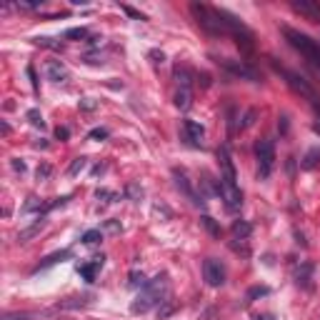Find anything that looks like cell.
Returning <instances> with one entry per match:
<instances>
[{"label": "cell", "instance_id": "23", "mask_svg": "<svg viewBox=\"0 0 320 320\" xmlns=\"http://www.w3.org/2000/svg\"><path fill=\"white\" fill-rule=\"evenodd\" d=\"M268 293H270V290H268V288H260V285H258V288H250L248 295H245V303H253L255 298H263V295H268Z\"/></svg>", "mask_w": 320, "mask_h": 320}, {"label": "cell", "instance_id": "37", "mask_svg": "<svg viewBox=\"0 0 320 320\" xmlns=\"http://www.w3.org/2000/svg\"><path fill=\"white\" fill-rule=\"evenodd\" d=\"M10 165H13V170H18V173H25V163H23L20 158H13V163H10Z\"/></svg>", "mask_w": 320, "mask_h": 320}, {"label": "cell", "instance_id": "2", "mask_svg": "<svg viewBox=\"0 0 320 320\" xmlns=\"http://www.w3.org/2000/svg\"><path fill=\"white\" fill-rule=\"evenodd\" d=\"M165 293H168V275H165V273H160V275H155L153 280H148L143 288H140L138 298H135L133 305H130V313H135V315H143V313L153 310L155 305L165 303Z\"/></svg>", "mask_w": 320, "mask_h": 320}, {"label": "cell", "instance_id": "26", "mask_svg": "<svg viewBox=\"0 0 320 320\" xmlns=\"http://www.w3.org/2000/svg\"><path fill=\"white\" fill-rule=\"evenodd\" d=\"M125 193H128V198H133V200H140V198H143V188H140L138 183H130V185L125 188Z\"/></svg>", "mask_w": 320, "mask_h": 320}, {"label": "cell", "instance_id": "38", "mask_svg": "<svg viewBox=\"0 0 320 320\" xmlns=\"http://www.w3.org/2000/svg\"><path fill=\"white\" fill-rule=\"evenodd\" d=\"M123 10H125L130 18H135V20H145L143 15H140V13H138V10H133V8H128V5H123Z\"/></svg>", "mask_w": 320, "mask_h": 320}, {"label": "cell", "instance_id": "3", "mask_svg": "<svg viewBox=\"0 0 320 320\" xmlns=\"http://www.w3.org/2000/svg\"><path fill=\"white\" fill-rule=\"evenodd\" d=\"M283 35H285V40L300 53L315 70L320 73V43L313 38H308L305 33H300V30H295V28H283Z\"/></svg>", "mask_w": 320, "mask_h": 320}, {"label": "cell", "instance_id": "36", "mask_svg": "<svg viewBox=\"0 0 320 320\" xmlns=\"http://www.w3.org/2000/svg\"><path fill=\"white\" fill-rule=\"evenodd\" d=\"M253 118H255V110H248V113H245V120H243V125H240V128H250V125H253Z\"/></svg>", "mask_w": 320, "mask_h": 320}, {"label": "cell", "instance_id": "5", "mask_svg": "<svg viewBox=\"0 0 320 320\" xmlns=\"http://www.w3.org/2000/svg\"><path fill=\"white\" fill-rule=\"evenodd\" d=\"M255 158H258V178H268L273 173L275 165V148H273V140H258L255 143Z\"/></svg>", "mask_w": 320, "mask_h": 320}, {"label": "cell", "instance_id": "28", "mask_svg": "<svg viewBox=\"0 0 320 320\" xmlns=\"http://www.w3.org/2000/svg\"><path fill=\"white\" fill-rule=\"evenodd\" d=\"M83 168H85V158H76V160H73V165L68 168V175H78Z\"/></svg>", "mask_w": 320, "mask_h": 320}, {"label": "cell", "instance_id": "31", "mask_svg": "<svg viewBox=\"0 0 320 320\" xmlns=\"http://www.w3.org/2000/svg\"><path fill=\"white\" fill-rule=\"evenodd\" d=\"M148 58H150V63H153V65H160V63L165 60V55H163V50H150V53H148Z\"/></svg>", "mask_w": 320, "mask_h": 320}, {"label": "cell", "instance_id": "22", "mask_svg": "<svg viewBox=\"0 0 320 320\" xmlns=\"http://www.w3.org/2000/svg\"><path fill=\"white\" fill-rule=\"evenodd\" d=\"M85 245H95V243H100L103 240V233L100 230H88V233H83V238H80Z\"/></svg>", "mask_w": 320, "mask_h": 320}, {"label": "cell", "instance_id": "8", "mask_svg": "<svg viewBox=\"0 0 320 320\" xmlns=\"http://www.w3.org/2000/svg\"><path fill=\"white\" fill-rule=\"evenodd\" d=\"M278 70H280L283 76L288 78V85H290L295 93H300L303 98H308L313 105H318V95H315V90L308 85V80H305V78H300L298 73H290V70H285V68H278Z\"/></svg>", "mask_w": 320, "mask_h": 320}, {"label": "cell", "instance_id": "21", "mask_svg": "<svg viewBox=\"0 0 320 320\" xmlns=\"http://www.w3.org/2000/svg\"><path fill=\"white\" fill-rule=\"evenodd\" d=\"M200 223L208 228V233H210L213 238H220V228L215 225V220H213L210 215H203V218H200Z\"/></svg>", "mask_w": 320, "mask_h": 320}, {"label": "cell", "instance_id": "27", "mask_svg": "<svg viewBox=\"0 0 320 320\" xmlns=\"http://www.w3.org/2000/svg\"><path fill=\"white\" fill-rule=\"evenodd\" d=\"M95 198H98V200H103V203H115V198H118V195L103 188V190H98V193H95Z\"/></svg>", "mask_w": 320, "mask_h": 320}, {"label": "cell", "instance_id": "24", "mask_svg": "<svg viewBox=\"0 0 320 320\" xmlns=\"http://www.w3.org/2000/svg\"><path fill=\"white\" fill-rule=\"evenodd\" d=\"M175 308H178V305H175L173 300H165V305H163V308H158V318L165 320L168 315H173V313H175Z\"/></svg>", "mask_w": 320, "mask_h": 320}, {"label": "cell", "instance_id": "19", "mask_svg": "<svg viewBox=\"0 0 320 320\" xmlns=\"http://www.w3.org/2000/svg\"><path fill=\"white\" fill-rule=\"evenodd\" d=\"M320 163V148H313V150L305 153V158L300 160V168L303 170H313Z\"/></svg>", "mask_w": 320, "mask_h": 320}, {"label": "cell", "instance_id": "39", "mask_svg": "<svg viewBox=\"0 0 320 320\" xmlns=\"http://www.w3.org/2000/svg\"><path fill=\"white\" fill-rule=\"evenodd\" d=\"M50 175V165H43V168H38V180H45Z\"/></svg>", "mask_w": 320, "mask_h": 320}, {"label": "cell", "instance_id": "10", "mask_svg": "<svg viewBox=\"0 0 320 320\" xmlns=\"http://www.w3.org/2000/svg\"><path fill=\"white\" fill-rule=\"evenodd\" d=\"M203 275H205V283L208 285H213V288H220L223 283H225V268L220 260H215V258H208L205 263H203Z\"/></svg>", "mask_w": 320, "mask_h": 320}, {"label": "cell", "instance_id": "42", "mask_svg": "<svg viewBox=\"0 0 320 320\" xmlns=\"http://www.w3.org/2000/svg\"><path fill=\"white\" fill-rule=\"evenodd\" d=\"M105 228H108L110 233H118V230H120V223H115V220H110V223H105Z\"/></svg>", "mask_w": 320, "mask_h": 320}, {"label": "cell", "instance_id": "25", "mask_svg": "<svg viewBox=\"0 0 320 320\" xmlns=\"http://www.w3.org/2000/svg\"><path fill=\"white\" fill-rule=\"evenodd\" d=\"M28 120H30L35 128H45V120H43L40 110H35V108H30V110H28Z\"/></svg>", "mask_w": 320, "mask_h": 320}, {"label": "cell", "instance_id": "7", "mask_svg": "<svg viewBox=\"0 0 320 320\" xmlns=\"http://www.w3.org/2000/svg\"><path fill=\"white\" fill-rule=\"evenodd\" d=\"M218 65L220 68H225L230 76L235 78H243V80H253V83H258L260 80V73L255 70V68H250L248 63H243V60H233V58H220L218 60Z\"/></svg>", "mask_w": 320, "mask_h": 320}, {"label": "cell", "instance_id": "44", "mask_svg": "<svg viewBox=\"0 0 320 320\" xmlns=\"http://www.w3.org/2000/svg\"><path fill=\"white\" fill-rule=\"evenodd\" d=\"M253 320H273V315H270V313H263V315H255Z\"/></svg>", "mask_w": 320, "mask_h": 320}, {"label": "cell", "instance_id": "18", "mask_svg": "<svg viewBox=\"0 0 320 320\" xmlns=\"http://www.w3.org/2000/svg\"><path fill=\"white\" fill-rule=\"evenodd\" d=\"M90 298H65V300H60L55 305L58 310H76V308H85Z\"/></svg>", "mask_w": 320, "mask_h": 320}, {"label": "cell", "instance_id": "15", "mask_svg": "<svg viewBox=\"0 0 320 320\" xmlns=\"http://www.w3.org/2000/svg\"><path fill=\"white\" fill-rule=\"evenodd\" d=\"M98 268H103V255H98V258H93L90 263H83V265H78V273L85 278L88 283H93L95 280V273H98Z\"/></svg>", "mask_w": 320, "mask_h": 320}, {"label": "cell", "instance_id": "30", "mask_svg": "<svg viewBox=\"0 0 320 320\" xmlns=\"http://www.w3.org/2000/svg\"><path fill=\"white\" fill-rule=\"evenodd\" d=\"M35 43H38V45H45V48H58V50L63 48V45H60V43H55L53 38H35Z\"/></svg>", "mask_w": 320, "mask_h": 320}, {"label": "cell", "instance_id": "20", "mask_svg": "<svg viewBox=\"0 0 320 320\" xmlns=\"http://www.w3.org/2000/svg\"><path fill=\"white\" fill-rule=\"evenodd\" d=\"M68 258H73V253L70 250H60V253H53V255H48L43 263H40V268H50V265L60 263V260H68Z\"/></svg>", "mask_w": 320, "mask_h": 320}, {"label": "cell", "instance_id": "32", "mask_svg": "<svg viewBox=\"0 0 320 320\" xmlns=\"http://www.w3.org/2000/svg\"><path fill=\"white\" fill-rule=\"evenodd\" d=\"M128 285H130V288H135V285H145V283H143V273L133 270V273H130V280H128Z\"/></svg>", "mask_w": 320, "mask_h": 320}, {"label": "cell", "instance_id": "35", "mask_svg": "<svg viewBox=\"0 0 320 320\" xmlns=\"http://www.w3.org/2000/svg\"><path fill=\"white\" fill-rule=\"evenodd\" d=\"M40 5H43V3H38V0H35V3H23V0H20L15 8H20V10H35V8H40Z\"/></svg>", "mask_w": 320, "mask_h": 320}, {"label": "cell", "instance_id": "29", "mask_svg": "<svg viewBox=\"0 0 320 320\" xmlns=\"http://www.w3.org/2000/svg\"><path fill=\"white\" fill-rule=\"evenodd\" d=\"M65 38H88V30L85 28H70L65 33Z\"/></svg>", "mask_w": 320, "mask_h": 320}, {"label": "cell", "instance_id": "12", "mask_svg": "<svg viewBox=\"0 0 320 320\" xmlns=\"http://www.w3.org/2000/svg\"><path fill=\"white\" fill-rule=\"evenodd\" d=\"M45 76H48V80H53V83H68V80H70L68 68H65L60 60H50V63L45 65Z\"/></svg>", "mask_w": 320, "mask_h": 320}, {"label": "cell", "instance_id": "41", "mask_svg": "<svg viewBox=\"0 0 320 320\" xmlns=\"http://www.w3.org/2000/svg\"><path fill=\"white\" fill-rule=\"evenodd\" d=\"M55 135H58V140H65V138L70 135V130H68V128H58Z\"/></svg>", "mask_w": 320, "mask_h": 320}, {"label": "cell", "instance_id": "6", "mask_svg": "<svg viewBox=\"0 0 320 320\" xmlns=\"http://www.w3.org/2000/svg\"><path fill=\"white\" fill-rule=\"evenodd\" d=\"M175 80H178V90H175V105L180 110H188L193 105V90H190V73L185 68H175Z\"/></svg>", "mask_w": 320, "mask_h": 320}, {"label": "cell", "instance_id": "9", "mask_svg": "<svg viewBox=\"0 0 320 320\" xmlns=\"http://www.w3.org/2000/svg\"><path fill=\"white\" fill-rule=\"evenodd\" d=\"M173 180H175V188L180 190V193L188 198L193 205H198V208L205 205V198H203V195H198V193L193 190V185H190V180H188V175H185L183 170H173Z\"/></svg>", "mask_w": 320, "mask_h": 320}, {"label": "cell", "instance_id": "17", "mask_svg": "<svg viewBox=\"0 0 320 320\" xmlns=\"http://www.w3.org/2000/svg\"><path fill=\"white\" fill-rule=\"evenodd\" d=\"M250 233H253V225H250V223H245V220H235V223H233V235H235V240H248Z\"/></svg>", "mask_w": 320, "mask_h": 320}, {"label": "cell", "instance_id": "33", "mask_svg": "<svg viewBox=\"0 0 320 320\" xmlns=\"http://www.w3.org/2000/svg\"><path fill=\"white\" fill-rule=\"evenodd\" d=\"M88 138H90V140H103V138H108V130H105V128H95V130H90Z\"/></svg>", "mask_w": 320, "mask_h": 320}, {"label": "cell", "instance_id": "16", "mask_svg": "<svg viewBox=\"0 0 320 320\" xmlns=\"http://www.w3.org/2000/svg\"><path fill=\"white\" fill-rule=\"evenodd\" d=\"M43 228H45V220H43V218H40V220H35L33 225L23 228V230L18 233V243H28L30 238H35V235H38V233L43 230Z\"/></svg>", "mask_w": 320, "mask_h": 320}, {"label": "cell", "instance_id": "13", "mask_svg": "<svg viewBox=\"0 0 320 320\" xmlns=\"http://www.w3.org/2000/svg\"><path fill=\"white\" fill-rule=\"evenodd\" d=\"M183 133H185V140H188L190 145H200V143H203V138H205L203 125H200V123H195V120H185V123H183Z\"/></svg>", "mask_w": 320, "mask_h": 320}, {"label": "cell", "instance_id": "14", "mask_svg": "<svg viewBox=\"0 0 320 320\" xmlns=\"http://www.w3.org/2000/svg\"><path fill=\"white\" fill-rule=\"evenodd\" d=\"M313 263H300L298 268H295V283L300 285V288H305V290H310L313 288Z\"/></svg>", "mask_w": 320, "mask_h": 320}, {"label": "cell", "instance_id": "11", "mask_svg": "<svg viewBox=\"0 0 320 320\" xmlns=\"http://www.w3.org/2000/svg\"><path fill=\"white\" fill-rule=\"evenodd\" d=\"M290 8H293L298 15H303L305 20L320 23V3H315V0H293Z\"/></svg>", "mask_w": 320, "mask_h": 320}, {"label": "cell", "instance_id": "34", "mask_svg": "<svg viewBox=\"0 0 320 320\" xmlns=\"http://www.w3.org/2000/svg\"><path fill=\"white\" fill-rule=\"evenodd\" d=\"M30 318V313H5L3 320H28Z\"/></svg>", "mask_w": 320, "mask_h": 320}, {"label": "cell", "instance_id": "43", "mask_svg": "<svg viewBox=\"0 0 320 320\" xmlns=\"http://www.w3.org/2000/svg\"><path fill=\"white\" fill-rule=\"evenodd\" d=\"M80 105H83L85 110H93V108H95V103H93V100H90V98H85V100H83Z\"/></svg>", "mask_w": 320, "mask_h": 320}, {"label": "cell", "instance_id": "1", "mask_svg": "<svg viewBox=\"0 0 320 320\" xmlns=\"http://www.w3.org/2000/svg\"><path fill=\"white\" fill-rule=\"evenodd\" d=\"M218 160H220V180H218V193L220 198L225 200V208L230 213L240 210L243 205V193L238 188V175H235V165H233V158L228 148L218 150Z\"/></svg>", "mask_w": 320, "mask_h": 320}, {"label": "cell", "instance_id": "4", "mask_svg": "<svg viewBox=\"0 0 320 320\" xmlns=\"http://www.w3.org/2000/svg\"><path fill=\"white\" fill-rule=\"evenodd\" d=\"M190 13L195 15L198 25L210 33V35H225V28H223V18L218 13V8H210V5H203V3H193L190 5Z\"/></svg>", "mask_w": 320, "mask_h": 320}, {"label": "cell", "instance_id": "40", "mask_svg": "<svg viewBox=\"0 0 320 320\" xmlns=\"http://www.w3.org/2000/svg\"><path fill=\"white\" fill-rule=\"evenodd\" d=\"M215 318H218V310H215V308H208L205 315H203L200 320H215Z\"/></svg>", "mask_w": 320, "mask_h": 320}, {"label": "cell", "instance_id": "45", "mask_svg": "<svg viewBox=\"0 0 320 320\" xmlns=\"http://www.w3.org/2000/svg\"><path fill=\"white\" fill-rule=\"evenodd\" d=\"M315 110H318V118H320V105H315Z\"/></svg>", "mask_w": 320, "mask_h": 320}]
</instances>
